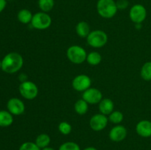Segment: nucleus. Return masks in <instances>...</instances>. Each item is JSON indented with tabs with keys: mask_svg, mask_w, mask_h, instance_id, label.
<instances>
[{
	"mask_svg": "<svg viewBox=\"0 0 151 150\" xmlns=\"http://www.w3.org/2000/svg\"><path fill=\"white\" fill-rule=\"evenodd\" d=\"M24 64V59L17 52H10L1 60V69L7 74H14L19 71Z\"/></svg>",
	"mask_w": 151,
	"mask_h": 150,
	"instance_id": "f257e3e1",
	"label": "nucleus"
},
{
	"mask_svg": "<svg viewBox=\"0 0 151 150\" xmlns=\"http://www.w3.org/2000/svg\"><path fill=\"white\" fill-rule=\"evenodd\" d=\"M117 7L114 0H98L97 2V13L103 19H111L117 13Z\"/></svg>",
	"mask_w": 151,
	"mask_h": 150,
	"instance_id": "f03ea898",
	"label": "nucleus"
},
{
	"mask_svg": "<svg viewBox=\"0 0 151 150\" xmlns=\"http://www.w3.org/2000/svg\"><path fill=\"white\" fill-rule=\"evenodd\" d=\"M87 54L85 49L78 45L71 46L66 51L68 60L74 64H81L86 61Z\"/></svg>",
	"mask_w": 151,
	"mask_h": 150,
	"instance_id": "7ed1b4c3",
	"label": "nucleus"
},
{
	"mask_svg": "<svg viewBox=\"0 0 151 150\" xmlns=\"http://www.w3.org/2000/svg\"><path fill=\"white\" fill-rule=\"evenodd\" d=\"M87 43L93 48H102L108 42V35L104 31L96 29L91 31L86 38Z\"/></svg>",
	"mask_w": 151,
	"mask_h": 150,
	"instance_id": "20e7f679",
	"label": "nucleus"
},
{
	"mask_svg": "<svg viewBox=\"0 0 151 150\" xmlns=\"http://www.w3.org/2000/svg\"><path fill=\"white\" fill-rule=\"evenodd\" d=\"M51 24L52 18L48 13L42 11L35 13L31 21V25L32 27L38 30H44L48 29Z\"/></svg>",
	"mask_w": 151,
	"mask_h": 150,
	"instance_id": "39448f33",
	"label": "nucleus"
},
{
	"mask_svg": "<svg viewBox=\"0 0 151 150\" xmlns=\"http://www.w3.org/2000/svg\"><path fill=\"white\" fill-rule=\"evenodd\" d=\"M19 90L21 96L27 100L34 99L38 94V86L33 82L29 80L21 82Z\"/></svg>",
	"mask_w": 151,
	"mask_h": 150,
	"instance_id": "423d86ee",
	"label": "nucleus"
},
{
	"mask_svg": "<svg viewBox=\"0 0 151 150\" xmlns=\"http://www.w3.org/2000/svg\"><path fill=\"white\" fill-rule=\"evenodd\" d=\"M130 19L134 24H142L147 18V10L141 4H136L131 7L129 11Z\"/></svg>",
	"mask_w": 151,
	"mask_h": 150,
	"instance_id": "0eeeda50",
	"label": "nucleus"
},
{
	"mask_svg": "<svg viewBox=\"0 0 151 150\" xmlns=\"http://www.w3.org/2000/svg\"><path fill=\"white\" fill-rule=\"evenodd\" d=\"M72 88L79 92H84L91 88V79L88 75L79 74L75 76L72 82Z\"/></svg>",
	"mask_w": 151,
	"mask_h": 150,
	"instance_id": "6e6552de",
	"label": "nucleus"
},
{
	"mask_svg": "<svg viewBox=\"0 0 151 150\" xmlns=\"http://www.w3.org/2000/svg\"><path fill=\"white\" fill-rule=\"evenodd\" d=\"M109 122V118L102 113H97L94 115L90 119L89 125L91 129L96 132L102 131L107 126Z\"/></svg>",
	"mask_w": 151,
	"mask_h": 150,
	"instance_id": "1a4fd4ad",
	"label": "nucleus"
},
{
	"mask_svg": "<svg viewBox=\"0 0 151 150\" xmlns=\"http://www.w3.org/2000/svg\"><path fill=\"white\" fill-rule=\"evenodd\" d=\"M82 99L88 104H99L103 99V94L99 89L95 88H89L84 91L82 94Z\"/></svg>",
	"mask_w": 151,
	"mask_h": 150,
	"instance_id": "9d476101",
	"label": "nucleus"
},
{
	"mask_svg": "<svg viewBox=\"0 0 151 150\" xmlns=\"http://www.w3.org/2000/svg\"><path fill=\"white\" fill-rule=\"evenodd\" d=\"M7 110L14 116H20L25 110V105L23 101L18 98H11L7 103Z\"/></svg>",
	"mask_w": 151,
	"mask_h": 150,
	"instance_id": "9b49d317",
	"label": "nucleus"
},
{
	"mask_svg": "<svg viewBox=\"0 0 151 150\" xmlns=\"http://www.w3.org/2000/svg\"><path fill=\"white\" fill-rule=\"evenodd\" d=\"M110 140L114 142H120L127 136V129L122 125L116 124L110 130L109 134Z\"/></svg>",
	"mask_w": 151,
	"mask_h": 150,
	"instance_id": "f8f14e48",
	"label": "nucleus"
},
{
	"mask_svg": "<svg viewBox=\"0 0 151 150\" xmlns=\"http://www.w3.org/2000/svg\"><path fill=\"white\" fill-rule=\"evenodd\" d=\"M136 132L142 138L151 137V121L149 120H142L136 126Z\"/></svg>",
	"mask_w": 151,
	"mask_h": 150,
	"instance_id": "ddd939ff",
	"label": "nucleus"
},
{
	"mask_svg": "<svg viewBox=\"0 0 151 150\" xmlns=\"http://www.w3.org/2000/svg\"><path fill=\"white\" fill-rule=\"evenodd\" d=\"M114 108V104L113 101L109 98H105L100 101L99 103V110L100 113L106 116H109Z\"/></svg>",
	"mask_w": 151,
	"mask_h": 150,
	"instance_id": "4468645a",
	"label": "nucleus"
},
{
	"mask_svg": "<svg viewBox=\"0 0 151 150\" xmlns=\"http://www.w3.org/2000/svg\"><path fill=\"white\" fill-rule=\"evenodd\" d=\"M75 31L77 35L81 38H87L88 34L90 33V26L87 22L82 21L78 22L76 25Z\"/></svg>",
	"mask_w": 151,
	"mask_h": 150,
	"instance_id": "2eb2a0df",
	"label": "nucleus"
},
{
	"mask_svg": "<svg viewBox=\"0 0 151 150\" xmlns=\"http://www.w3.org/2000/svg\"><path fill=\"white\" fill-rule=\"evenodd\" d=\"M13 122V115L7 110H0V126L7 127Z\"/></svg>",
	"mask_w": 151,
	"mask_h": 150,
	"instance_id": "dca6fc26",
	"label": "nucleus"
},
{
	"mask_svg": "<svg viewBox=\"0 0 151 150\" xmlns=\"http://www.w3.org/2000/svg\"><path fill=\"white\" fill-rule=\"evenodd\" d=\"M32 16L33 15L32 14L30 10L28 9H22L19 11L17 14V19L23 24H27L31 23Z\"/></svg>",
	"mask_w": 151,
	"mask_h": 150,
	"instance_id": "f3484780",
	"label": "nucleus"
},
{
	"mask_svg": "<svg viewBox=\"0 0 151 150\" xmlns=\"http://www.w3.org/2000/svg\"><path fill=\"white\" fill-rule=\"evenodd\" d=\"M75 111L78 113V115H85L88 112V104L83 99L78 100L75 103L74 105Z\"/></svg>",
	"mask_w": 151,
	"mask_h": 150,
	"instance_id": "a211bd4d",
	"label": "nucleus"
},
{
	"mask_svg": "<svg viewBox=\"0 0 151 150\" xmlns=\"http://www.w3.org/2000/svg\"><path fill=\"white\" fill-rule=\"evenodd\" d=\"M50 141H51L50 137L47 134L42 133L40 134V135H38L37 136L35 143L41 149H42L49 146V145L50 144Z\"/></svg>",
	"mask_w": 151,
	"mask_h": 150,
	"instance_id": "6ab92c4d",
	"label": "nucleus"
},
{
	"mask_svg": "<svg viewBox=\"0 0 151 150\" xmlns=\"http://www.w3.org/2000/svg\"><path fill=\"white\" fill-rule=\"evenodd\" d=\"M86 61L91 66H97L102 61L101 54L99 52H97V51H91V52L88 53L87 54Z\"/></svg>",
	"mask_w": 151,
	"mask_h": 150,
	"instance_id": "aec40b11",
	"label": "nucleus"
},
{
	"mask_svg": "<svg viewBox=\"0 0 151 150\" xmlns=\"http://www.w3.org/2000/svg\"><path fill=\"white\" fill-rule=\"evenodd\" d=\"M38 5L40 10L44 13L51 11L55 5L54 0H38Z\"/></svg>",
	"mask_w": 151,
	"mask_h": 150,
	"instance_id": "412c9836",
	"label": "nucleus"
},
{
	"mask_svg": "<svg viewBox=\"0 0 151 150\" xmlns=\"http://www.w3.org/2000/svg\"><path fill=\"white\" fill-rule=\"evenodd\" d=\"M142 78L145 81H151V61L146 62L140 71Z\"/></svg>",
	"mask_w": 151,
	"mask_h": 150,
	"instance_id": "4be33fe9",
	"label": "nucleus"
},
{
	"mask_svg": "<svg viewBox=\"0 0 151 150\" xmlns=\"http://www.w3.org/2000/svg\"><path fill=\"white\" fill-rule=\"evenodd\" d=\"M124 115L119 110H114L109 116V121L115 124H119L123 121Z\"/></svg>",
	"mask_w": 151,
	"mask_h": 150,
	"instance_id": "5701e85b",
	"label": "nucleus"
},
{
	"mask_svg": "<svg viewBox=\"0 0 151 150\" xmlns=\"http://www.w3.org/2000/svg\"><path fill=\"white\" fill-rule=\"evenodd\" d=\"M72 125L67 121H61L58 124V130L61 134L67 135L72 132Z\"/></svg>",
	"mask_w": 151,
	"mask_h": 150,
	"instance_id": "b1692460",
	"label": "nucleus"
},
{
	"mask_svg": "<svg viewBox=\"0 0 151 150\" xmlns=\"http://www.w3.org/2000/svg\"><path fill=\"white\" fill-rule=\"evenodd\" d=\"M58 150H81L78 144L72 141H68L62 144Z\"/></svg>",
	"mask_w": 151,
	"mask_h": 150,
	"instance_id": "393cba45",
	"label": "nucleus"
},
{
	"mask_svg": "<svg viewBox=\"0 0 151 150\" xmlns=\"http://www.w3.org/2000/svg\"><path fill=\"white\" fill-rule=\"evenodd\" d=\"M19 150H41L35 142L27 141L24 142L20 146Z\"/></svg>",
	"mask_w": 151,
	"mask_h": 150,
	"instance_id": "a878e982",
	"label": "nucleus"
},
{
	"mask_svg": "<svg viewBox=\"0 0 151 150\" xmlns=\"http://www.w3.org/2000/svg\"><path fill=\"white\" fill-rule=\"evenodd\" d=\"M116 4L118 10H125L129 5V1L128 0H117Z\"/></svg>",
	"mask_w": 151,
	"mask_h": 150,
	"instance_id": "bb28decb",
	"label": "nucleus"
},
{
	"mask_svg": "<svg viewBox=\"0 0 151 150\" xmlns=\"http://www.w3.org/2000/svg\"><path fill=\"white\" fill-rule=\"evenodd\" d=\"M7 4V1L6 0H0V13L4 10Z\"/></svg>",
	"mask_w": 151,
	"mask_h": 150,
	"instance_id": "cd10ccee",
	"label": "nucleus"
},
{
	"mask_svg": "<svg viewBox=\"0 0 151 150\" xmlns=\"http://www.w3.org/2000/svg\"><path fill=\"white\" fill-rule=\"evenodd\" d=\"M19 79H20V81L22 82H25V81H27V76L26 74H22L20 75V76H19Z\"/></svg>",
	"mask_w": 151,
	"mask_h": 150,
	"instance_id": "c85d7f7f",
	"label": "nucleus"
},
{
	"mask_svg": "<svg viewBox=\"0 0 151 150\" xmlns=\"http://www.w3.org/2000/svg\"><path fill=\"white\" fill-rule=\"evenodd\" d=\"M83 150H98V149L96 148H94V147L89 146V147H87V148H85Z\"/></svg>",
	"mask_w": 151,
	"mask_h": 150,
	"instance_id": "c756f323",
	"label": "nucleus"
},
{
	"mask_svg": "<svg viewBox=\"0 0 151 150\" xmlns=\"http://www.w3.org/2000/svg\"><path fill=\"white\" fill-rule=\"evenodd\" d=\"M135 26L137 29H140L142 26V24H135Z\"/></svg>",
	"mask_w": 151,
	"mask_h": 150,
	"instance_id": "7c9ffc66",
	"label": "nucleus"
},
{
	"mask_svg": "<svg viewBox=\"0 0 151 150\" xmlns=\"http://www.w3.org/2000/svg\"><path fill=\"white\" fill-rule=\"evenodd\" d=\"M41 150H55V149H54L52 148V147L47 146V147H46V148L42 149H41Z\"/></svg>",
	"mask_w": 151,
	"mask_h": 150,
	"instance_id": "2f4dec72",
	"label": "nucleus"
},
{
	"mask_svg": "<svg viewBox=\"0 0 151 150\" xmlns=\"http://www.w3.org/2000/svg\"><path fill=\"white\" fill-rule=\"evenodd\" d=\"M0 69H1V61L0 60Z\"/></svg>",
	"mask_w": 151,
	"mask_h": 150,
	"instance_id": "473e14b6",
	"label": "nucleus"
},
{
	"mask_svg": "<svg viewBox=\"0 0 151 150\" xmlns=\"http://www.w3.org/2000/svg\"><path fill=\"white\" fill-rule=\"evenodd\" d=\"M6 1H12V0H6Z\"/></svg>",
	"mask_w": 151,
	"mask_h": 150,
	"instance_id": "72a5a7b5",
	"label": "nucleus"
}]
</instances>
